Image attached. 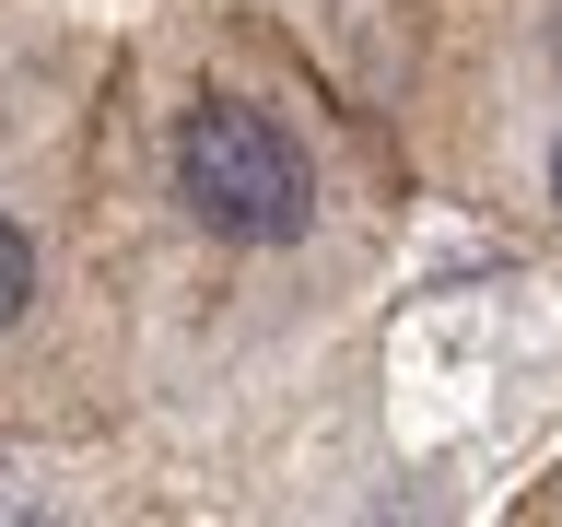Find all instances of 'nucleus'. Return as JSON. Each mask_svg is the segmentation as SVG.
I'll use <instances>...</instances> for the list:
<instances>
[{
	"label": "nucleus",
	"instance_id": "f257e3e1",
	"mask_svg": "<svg viewBox=\"0 0 562 527\" xmlns=\"http://www.w3.org/2000/svg\"><path fill=\"white\" fill-rule=\"evenodd\" d=\"M422 176L270 12L117 35L94 105V235L140 386H258L363 316Z\"/></svg>",
	"mask_w": 562,
	"mask_h": 527
},
{
	"label": "nucleus",
	"instance_id": "f03ea898",
	"mask_svg": "<svg viewBox=\"0 0 562 527\" xmlns=\"http://www.w3.org/2000/svg\"><path fill=\"white\" fill-rule=\"evenodd\" d=\"M105 59L82 24L0 0V422L94 434L130 375L117 281L94 235V105Z\"/></svg>",
	"mask_w": 562,
	"mask_h": 527
},
{
	"label": "nucleus",
	"instance_id": "7ed1b4c3",
	"mask_svg": "<svg viewBox=\"0 0 562 527\" xmlns=\"http://www.w3.org/2000/svg\"><path fill=\"white\" fill-rule=\"evenodd\" d=\"M422 188L562 235V0H446L386 82Z\"/></svg>",
	"mask_w": 562,
	"mask_h": 527
}]
</instances>
